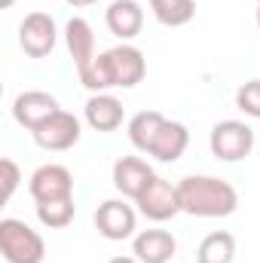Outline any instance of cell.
I'll return each instance as SVG.
<instances>
[{"label": "cell", "mask_w": 260, "mask_h": 263, "mask_svg": "<svg viewBox=\"0 0 260 263\" xmlns=\"http://www.w3.org/2000/svg\"><path fill=\"white\" fill-rule=\"evenodd\" d=\"M236 107L248 117H257L260 120V80H248L239 86L236 92Z\"/></svg>", "instance_id": "21"}, {"label": "cell", "mask_w": 260, "mask_h": 263, "mask_svg": "<svg viewBox=\"0 0 260 263\" xmlns=\"http://www.w3.org/2000/svg\"><path fill=\"white\" fill-rule=\"evenodd\" d=\"M162 123H165V117L159 114V110H141V114H135L129 123V138L132 144L138 147V150H150V144H153V138H156V132L162 129Z\"/></svg>", "instance_id": "18"}, {"label": "cell", "mask_w": 260, "mask_h": 263, "mask_svg": "<svg viewBox=\"0 0 260 263\" xmlns=\"http://www.w3.org/2000/svg\"><path fill=\"white\" fill-rule=\"evenodd\" d=\"M187 144H190V132L184 123H175V120H165L162 123V129L156 132V138H153V144H150V156H156V159H162V162H175L184 150H187Z\"/></svg>", "instance_id": "14"}, {"label": "cell", "mask_w": 260, "mask_h": 263, "mask_svg": "<svg viewBox=\"0 0 260 263\" xmlns=\"http://www.w3.org/2000/svg\"><path fill=\"white\" fill-rule=\"evenodd\" d=\"M95 227H98V233L104 239H114V242L129 239L135 233V211L123 199H107L95 211Z\"/></svg>", "instance_id": "8"}, {"label": "cell", "mask_w": 260, "mask_h": 263, "mask_svg": "<svg viewBox=\"0 0 260 263\" xmlns=\"http://www.w3.org/2000/svg\"><path fill=\"white\" fill-rule=\"evenodd\" d=\"M153 178H156L153 168H150L144 159H138V156H123V159L114 162V187H117L123 196L138 199L141 190H144Z\"/></svg>", "instance_id": "11"}, {"label": "cell", "mask_w": 260, "mask_h": 263, "mask_svg": "<svg viewBox=\"0 0 260 263\" xmlns=\"http://www.w3.org/2000/svg\"><path fill=\"white\" fill-rule=\"evenodd\" d=\"M73 193V175L65 165H40L31 175V196L34 202H49V199H65Z\"/></svg>", "instance_id": "9"}, {"label": "cell", "mask_w": 260, "mask_h": 263, "mask_svg": "<svg viewBox=\"0 0 260 263\" xmlns=\"http://www.w3.org/2000/svg\"><path fill=\"white\" fill-rule=\"evenodd\" d=\"M65 40H67V49H70V59L77 65V73L86 70L95 59V34L89 28L86 18H70L65 28Z\"/></svg>", "instance_id": "16"}, {"label": "cell", "mask_w": 260, "mask_h": 263, "mask_svg": "<svg viewBox=\"0 0 260 263\" xmlns=\"http://www.w3.org/2000/svg\"><path fill=\"white\" fill-rule=\"evenodd\" d=\"M107 59H110V77H114V86L132 89V86H138V83L144 80V73H147L144 52L135 49V46H129V43L107 49Z\"/></svg>", "instance_id": "10"}, {"label": "cell", "mask_w": 260, "mask_h": 263, "mask_svg": "<svg viewBox=\"0 0 260 263\" xmlns=\"http://www.w3.org/2000/svg\"><path fill=\"white\" fill-rule=\"evenodd\" d=\"M59 31H55V18L49 12H28L18 25V46L25 49V55L31 59H46L55 49Z\"/></svg>", "instance_id": "4"}, {"label": "cell", "mask_w": 260, "mask_h": 263, "mask_svg": "<svg viewBox=\"0 0 260 263\" xmlns=\"http://www.w3.org/2000/svg\"><path fill=\"white\" fill-rule=\"evenodd\" d=\"M18 181H22L18 165H15L9 156H3V159H0V202H9V196H12L15 187H18Z\"/></svg>", "instance_id": "22"}, {"label": "cell", "mask_w": 260, "mask_h": 263, "mask_svg": "<svg viewBox=\"0 0 260 263\" xmlns=\"http://www.w3.org/2000/svg\"><path fill=\"white\" fill-rule=\"evenodd\" d=\"M86 123L95 132H114L123 126V101L107 95V92H95L86 101Z\"/></svg>", "instance_id": "13"}, {"label": "cell", "mask_w": 260, "mask_h": 263, "mask_svg": "<svg viewBox=\"0 0 260 263\" xmlns=\"http://www.w3.org/2000/svg\"><path fill=\"white\" fill-rule=\"evenodd\" d=\"M135 257L141 263H169L178 242L169 230H144L135 236Z\"/></svg>", "instance_id": "12"}, {"label": "cell", "mask_w": 260, "mask_h": 263, "mask_svg": "<svg viewBox=\"0 0 260 263\" xmlns=\"http://www.w3.org/2000/svg\"><path fill=\"white\" fill-rule=\"evenodd\" d=\"M107 263H141L138 257H110Z\"/></svg>", "instance_id": "23"}, {"label": "cell", "mask_w": 260, "mask_h": 263, "mask_svg": "<svg viewBox=\"0 0 260 263\" xmlns=\"http://www.w3.org/2000/svg\"><path fill=\"white\" fill-rule=\"evenodd\" d=\"M236 257V239L233 233H208L202 242H199V251H196V263H233Z\"/></svg>", "instance_id": "17"}, {"label": "cell", "mask_w": 260, "mask_h": 263, "mask_svg": "<svg viewBox=\"0 0 260 263\" xmlns=\"http://www.w3.org/2000/svg\"><path fill=\"white\" fill-rule=\"evenodd\" d=\"M34 141L43 150H67L80 141V120L67 110H59L43 126L34 129Z\"/></svg>", "instance_id": "7"}, {"label": "cell", "mask_w": 260, "mask_h": 263, "mask_svg": "<svg viewBox=\"0 0 260 263\" xmlns=\"http://www.w3.org/2000/svg\"><path fill=\"white\" fill-rule=\"evenodd\" d=\"M0 254L6 257V263H43L46 242L25 220L3 217L0 220Z\"/></svg>", "instance_id": "2"}, {"label": "cell", "mask_w": 260, "mask_h": 263, "mask_svg": "<svg viewBox=\"0 0 260 263\" xmlns=\"http://www.w3.org/2000/svg\"><path fill=\"white\" fill-rule=\"evenodd\" d=\"M62 107H59V101H55V95H49V92H40V89H31V92H22V95H15V101H12V117H15V123L18 126H25V129H37V126H43L52 114H59Z\"/></svg>", "instance_id": "6"}, {"label": "cell", "mask_w": 260, "mask_h": 263, "mask_svg": "<svg viewBox=\"0 0 260 263\" xmlns=\"http://www.w3.org/2000/svg\"><path fill=\"white\" fill-rule=\"evenodd\" d=\"M178 196H181V211L196 217H227L239 205V193L230 181L208 178V175L184 178L178 184Z\"/></svg>", "instance_id": "1"}, {"label": "cell", "mask_w": 260, "mask_h": 263, "mask_svg": "<svg viewBox=\"0 0 260 263\" xmlns=\"http://www.w3.org/2000/svg\"><path fill=\"white\" fill-rule=\"evenodd\" d=\"M211 153L224 162H236V159H245L251 150H254V132L251 126L239 123V120H224L211 129Z\"/></svg>", "instance_id": "3"}, {"label": "cell", "mask_w": 260, "mask_h": 263, "mask_svg": "<svg viewBox=\"0 0 260 263\" xmlns=\"http://www.w3.org/2000/svg\"><path fill=\"white\" fill-rule=\"evenodd\" d=\"M150 9L165 28H181L196 15V0H150Z\"/></svg>", "instance_id": "19"}, {"label": "cell", "mask_w": 260, "mask_h": 263, "mask_svg": "<svg viewBox=\"0 0 260 263\" xmlns=\"http://www.w3.org/2000/svg\"><path fill=\"white\" fill-rule=\"evenodd\" d=\"M257 28H260V0H257Z\"/></svg>", "instance_id": "24"}, {"label": "cell", "mask_w": 260, "mask_h": 263, "mask_svg": "<svg viewBox=\"0 0 260 263\" xmlns=\"http://www.w3.org/2000/svg\"><path fill=\"white\" fill-rule=\"evenodd\" d=\"M135 205L150 220H169L181 211V196H178V187H172L165 178H153L141 190V196L135 199Z\"/></svg>", "instance_id": "5"}, {"label": "cell", "mask_w": 260, "mask_h": 263, "mask_svg": "<svg viewBox=\"0 0 260 263\" xmlns=\"http://www.w3.org/2000/svg\"><path fill=\"white\" fill-rule=\"evenodd\" d=\"M37 217L43 227L49 230H62L73 220V196L65 199H49V202H37Z\"/></svg>", "instance_id": "20"}, {"label": "cell", "mask_w": 260, "mask_h": 263, "mask_svg": "<svg viewBox=\"0 0 260 263\" xmlns=\"http://www.w3.org/2000/svg\"><path fill=\"white\" fill-rule=\"evenodd\" d=\"M141 25H144V9L138 0H114L107 6V28L110 34L132 40L135 34H141Z\"/></svg>", "instance_id": "15"}]
</instances>
